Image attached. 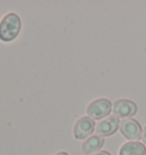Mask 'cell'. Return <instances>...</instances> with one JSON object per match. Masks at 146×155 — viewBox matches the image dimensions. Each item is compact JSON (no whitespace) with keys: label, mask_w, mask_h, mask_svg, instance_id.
<instances>
[{"label":"cell","mask_w":146,"mask_h":155,"mask_svg":"<svg viewBox=\"0 0 146 155\" xmlns=\"http://www.w3.org/2000/svg\"><path fill=\"white\" fill-rule=\"evenodd\" d=\"M21 30V18L15 13H9L0 22V40L9 42L14 40Z\"/></svg>","instance_id":"6da1fadb"},{"label":"cell","mask_w":146,"mask_h":155,"mask_svg":"<svg viewBox=\"0 0 146 155\" xmlns=\"http://www.w3.org/2000/svg\"><path fill=\"white\" fill-rule=\"evenodd\" d=\"M112 110V104L108 99L101 98L96 99L89 104L87 107V114L93 120H101L103 117H106Z\"/></svg>","instance_id":"7a4b0ae2"},{"label":"cell","mask_w":146,"mask_h":155,"mask_svg":"<svg viewBox=\"0 0 146 155\" xmlns=\"http://www.w3.org/2000/svg\"><path fill=\"white\" fill-rule=\"evenodd\" d=\"M121 134L129 140H138L141 138V127L135 119H123L120 122Z\"/></svg>","instance_id":"3957f363"},{"label":"cell","mask_w":146,"mask_h":155,"mask_svg":"<svg viewBox=\"0 0 146 155\" xmlns=\"http://www.w3.org/2000/svg\"><path fill=\"white\" fill-rule=\"evenodd\" d=\"M137 112L136 104L129 101V99H119L113 105V114L114 116L122 117V119H129L130 116L135 115Z\"/></svg>","instance_id":"277c9868"},{"label":"cell","mask_w":146,"mask_h":155,"mask_svg":"<svg viewBox=\"0 0 146 155\" xmlns=\"http://www.w3.org/2000/svg\"><path fill=\"white\" fill-rule=\"evenodd\" d=\"M94 130H95V121L89 116H83L79 119L78 122L75 123L73 134L77 139H85L88 136L91 135Z\"/></svg>","instance_id":"5b68a950"},{"label":"cell","mask_w":146,"mask_h":155,"mask_svg":"<svg viewBox=\"0 0 146 155\" xmlns=\"http://www.w3.org/2000/svg\"><path fill=\"white\" fill-rule=\"evenodd\" d=\"M119 127H120V121H119V119H118L117 116L108 115L104 120H102L101 122L97 123L96 132L101 137H104V136L106 137V136L113 135L118 130Z\"/></svg>","instance_id":"8992f818"},{"label":"cell","mask_w":146,"mask_h":155,"mask_svg":"<svg viewBox=\"0 0 146 155\" xmlns=\"http://www.w3.org/2000/svg\"><path fill=\"white\" fill-rule=\"evenodd\" d=\"M104 145V138L98 135L89 137L82 144V152L85 154H91L96 150H101Z\"/></svg>","instance_id":"52a82bcc"},{"label":"cell","mask_w":146,"mask_h":155,"mask_svg":"<svg viewBox=\"0 0 146 155\" xmlns=\"http://www.w3.org/2000/svg\"><path fill=\"white\" fill-rule=\"evenodd\" d=\"M119 155H146V148L141 143L130 141L120 148Z\"/></svg>","instance_id":"ba28073f"},{"label":"cell","mask_w":146,"mask_h":155,"mask_svg":"<svg viewBox=\"0 0 146 155\" xmlns=\"http://www.w3.org/2000/svg\"><path fill=\"white\" fill-rule=\"evenodd\" d=\"M93 155H111V153H110V152H106V150H101V152H96V153Z\"/></svg>","instance_id":"9c48e42d"},{"label":"cell","mask_w":146,"mask_h":155,"mask_svg":"<svg viewBox=\"0 0 146 155\" xmlns=\"http://www.w3.org/2000/svg\"><path fill=\"white\" fill-rule=\"evenodd\" d=\"M141 139H143V143H145L146 144V127L144 128V130H143V135H141Z\"/></svg>","instance_id":"30bf717a"},{"label":"cell","mask_w":146,"mask_h":155,"mask_svg":"<svg viewBox=\"0 0 146 155\" xmlns=\"http://www.w3.org/2000/svg\"><path fill=\"white\" fill-rule=\"evenodd\" d=\"M55 155H68L66 152H59V153H57V154H55Z\"/></svg>","instance_id":"8fae6325"}]
</instances>
